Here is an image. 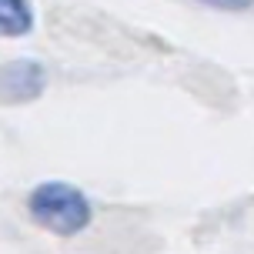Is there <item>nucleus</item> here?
Wrapping results in <instances>:
<instances>
[{
    "instance_id": "1",
    "label": "nucleus",
    "mask_w": 254,
    "mask_h": 254,
    "mask_svg": "<svg viewBox=\"0 0 254 254\" xmlns=\"http://www.w3.org/2000/svg\"><path fill=\"white\" fill-rule=\"evenodd\" d=\"M30 214L57 234H74L90 221V207L80 190L67 184H44L30 194Z\"/></svg>"
},
{
    "instance_id": "2",
    "label": "nucleus",
    "mask_w": 254,
    "mask_h": 254,
    "mask_svg": "<svg viewBox=\"0 0 254 254\" xmlns=\"http://www.w3.org/2000/svg\"><path fill=\"white\" fill-rule=\"evenodd\" d=\"M40 87H44V70L37 64H7L0 70V97L3 101L37 97Z\"/></svg>"
},
{
    "instance_id": "3",
    "label": "nucleus",
    "mask_w": 254,
    "mask_h": 254,
    "mask_svg": "<svg viewBox=\"0 0 254 254\" xmlns=\"http://www.w3.org/2000/svg\"><path fill=\"white\" fill-rule=\"evenodd\" d=\"M30 30V7L27 0H0V34L17 37Z\"/></svg>"
}]
</instances>
